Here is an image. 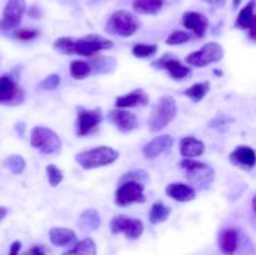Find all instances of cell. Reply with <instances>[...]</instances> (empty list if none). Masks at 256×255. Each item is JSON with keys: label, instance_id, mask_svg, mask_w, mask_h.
Segmentation results:
<instances>
[{"label": "cell", "instance_id": "cell-10", "mask_svg": "<svg viewBox=\"0 0 256 255\" xmlns=\"http://www.w3.org/2000/svg\"><path fill=\"white\" fill-rule=\"evenodd\" d=\"M110 230L112 234H124L128 239H139L144 232V224L142 220L126 216V215H116L110 222Z\"/></svg>", "mask_w": 256, "mask_h": 255}, {"label": "cell", "instance_id": "cell-31", "mask_svg": "<svg viewBox=\"0 0 256 255\" xmlns=\"http://www.w3.org/2000/svg\"><path fill=\"white\" fill-rule=\"evenodd\" d=\"M4 166L8 170L12 172V174H22L26 168V162H25L24 158L22 155L12 154L9 155L6 159L4 160Z\"/></svg>", "mask_w": 256, "mask_h": 255}, {"label": "cell", "instance_id": "cell-12", "mask_svg": "<svg viewBox=\"0 0 256 255\" xmlns=\"http://www.w3.org/2000/svg\"><path fill=\"white\" fill-rule=\"evenodd\" d=\"M102 122V112L100 108L96 109H84V108H78V125H76V134L79 136H86L92 134L100 122Z\"/></svg>", "mask_w": 256, "mask_h": 255}, {"label": "cell", "instance_id": "cell-23", "mask_svg": "<svg viewBox=\"0 0 256 255\" xmlns=\"http://www.w3.org/2000/svg\"><path fill=\"white\" fill-rule=\"evenodd\" d=\"M90 68H92V72L95 74H106V72H112L116 68V60L112 56H104L100 55L99 52L92 55L89 62Z\"/></svg>", "mask_w": 256, "mask_h": 255}, {"label": "cell", "instance_id": "cell-45", "mask_svg": "<svg viewBox=\"0 0 256 255\" xmlns=\"http://www.w3.org/2000/svg\"><path fill=\"white\" fill-rule=\"evenodd\" d=\"M240 2H242V0H232V6H234V9H236L239 6Z\"/></svg>", "mask_w": 256, "mask_h": 255}, {"label": "cell", "instance_id": "cell-40", "mask_svg": "<svg viewBox=\"0 0 256 255\" xmlns=\"http://www.w3.org/2000/svg\"><path fill=\"white\" fill-rule=\"evenodd\" d=\"M20 249H22V242H14L12 245H10L9 255H19Z\"/></svg>", "mask_w": 256, "mask_h": 255}, {"label": "cell", "instance_id": "cell-25", "mask_svg": "<svg viewBox=\"0 0 256 255\" xmlns=\"http://www.w3.org/2000/svg\"><path fill=\"white\" fill-rule=\"evenodd\" d=\"M100 224H102V219H100L99 212L92 208L84 210L78 220V225L82 232H94L99 229Z\"/></svg>", "mask_w": 256, "mask_h": 255}, {"label": "cell", "instance_id": "cell-30", "mask_svg": "<svg viewBox=\"0 0 256 255\" xmlns=\"http://www.w3.org/2000/svg\"><path fill=\"white\" fill-rule=\"evenodd\" d=\"M92 74V68L89 62L82 60H74L70 64V75L76 80H82Z\"/></svg>", "mask_w": 256, "mask_h": 255}, {"label": "cell", "instance_id": "cell-18", "mask_svg": "<svg viewBox=\"0 0 256 255\" xmlns=\"http://www.w3.org/2000/svg\"><path fill=\"white\" fill-rule=\"evenodd\" d=\"M172 144H174V139L170 135H160V136L154 138L152 142H149L142 148V155L149 160L155 159L162 152H168L172 146Z\"/></svg>", "mask_w": 256, "mask_h": 255}, {"label": "cell", "instance_id": "cell-38", "mask_svg": "<svg viewBox=\"0 0 256 255\" xmlns=\"http://www.w3.org/2000/svg\"><path fill=\"white\" fill-rule=\"evenodd\" d=\"M235 122V119L232 116H215L214 119L210 120L209 126L216 129V128L228 126V125L232 124V122Z\"/></svg>", "mask_w": 256, "mask_h": 255}, {"label": "cell", "instance_id": "cell-27", "mask_svg": "<svg viewBox=\"0 0 256 255\" xmlns=\"http://www.w3.org/2000/svg\"><path fill=\"white\" fill-rule=\"evenodd\" d=\"M62 255H96V244L92 238H85Z\"/></svg>", "mask_w": 256, "mask_h": 255}, {"label": "cell", "instance_id": "cell-42", "mask_svg": "<svg viewBox=\"0 0 256 255\" xmlns=\"http://www.w3.org/2000/svg\"><path fill=\"white\" fill-rule=\"evenodd\" d=\"M204 2H206L208 4L212 5V6L215 8H222L225 5V2H226V0H204Z\"/></svg>", "mask_w": 256, "mask_h": 255}, {"label": "cell", "instance_id": "cell-33", "mask_svg": "<svg viewBox=\"0 0 256 255\" xmlns=\"http://www.w3.org/2000/svg\"><path fill=\"white\" fill-rule=\"evenodd\" d=\"M148 178H149V174H148L146 172H144V170H130V172H125V174H122V176H120L119 184L125 182H132V180L142 182H144V180H148Z\"/></svg>", "mask_w": 256, "mask_h": 255}, {"label": "cell", "instance_id": "cell-36", "mask_svg": "<svg viewBox=\"0 0 256 255\" xmlns=\"http://www.w3.org/2000/svg\"><path fill=\"white\" fill-rule=\"evenodd\" d=\"M60 85V76L58 74H52L39 82V88L42 90H54Z\"/></svg>", "mask_w": 256, "mask_h": 255}, {"label": "cell", "instance_id": "cell-15", "mask_svg": "<svg viewBox=\"0 0 256 255\" xmlns=\"http://www.w3.org/2000/svg\"><path fill=\"white\" fill-rule=\"evenodd\" d=\"M182 25L186 29L192 30L194 35L199 39H202L206 34L208 26H209V20L205 15L200 14L198 12H186L182 15Z\"/></svg>", "mask_w": 256, "mask_h": 255}, {"label": "cell", "instance_id": "cell-6", "mask_svg": "<svg viewBox=\"0 0 256 255\" xmlns=\"http://www.w3.org/2000/svg\"><path fill=\"white\" fill-rule=\"evenodd\" d=\"M30 144L42 154H58L62 150V140L59 135L50 128L35 126L30 132Z\"/></svg>", "mask_w": 256, "mask_h": 255}, {"label": "cell", "instance_id": "cell-5", "mask_svg": "<svg viewBox=\"0 0 256 255\" xmlns=\"http://www.w3.org/2000/svg\"><path fill=\"white\" fill-rule=\"evenodd\" d=\"M178 112L176 102L172 96H162L154 104L150 114L149 126L152 132H160L166 128Z\"/></svg>", "mask_w": 256, "mask_h": 255}, {"label": "cell", "instance_id": "cell-20", "mask_svg": "<svg viewBox=\"0 0 256 255\" xmlns=\"http://www.w3.org/2000/svg\"><path fill=\"white\" fill-rule=\"evenodd\" d=\"M165 192H166L168 196L180 202H192V200L195 199V195H196L195 189H192L190 185L182 184V182H172L166 186Z\"/></svg>", "mask_w": 256, "mask_h": 255}, {"label": "cell", "instance_id": "cell-43", "mask_svg": "<svg viewBox=\"0 0 256 255\" xmlns=\"http://www.w3.org/2000/svg\"><path fill=\"white\" fill-rule=\"evenodd\" d=\"M28 14H29L32 18H40V16H42V12H40L39 8H36V6L30 8V10H29V12H28Z\"/></svg>", "mask_w": 256, "mask_h": 255}, {"label": "cell", "instance_id": "cell-26", "mask_svg": "<svg viewBox=\"0 0 256 255\" xmlns=\"http://www.w3.org/2000/svg\"><path fill=\"white\" fill-rule=\"evenodd\" d=\"M132 5L138 14L155 15L162 10L164 0H132Z\"/></svg>", "mask_w": 256, "mask_h": 255}, {"label": "cell", "instance_id": "cell-3", "mask_svg": "<svg viewBox=\"0 0 256 255\" xmlns=\"http://www.w3.org/2000/svg\"><path fill=\"white\" fill-rule=\"evenodd\" d=\"M119 158V152L110 146H98L94 149L78 152L75 160L85 170L96 169L112 164Z\"/></svg>", "mask_w": 256, "mask_h": 255}, {"label": "cell", "instance_id": "cell-34", "mask_svg": "<svg viewBox=\"0 0 256 255\" xmlns=\"http://www.w3.org/2000/svg\"><path fill=\"white\" fill-rule=\"evenodd\" d=\"M46 175H48V180H49V184L52 185V188H56L60 182H62V172L56 165L54 164H49L46 166Z\"/></svg>", "mask_w": 256, "mask_h": 255}, {"label": "cell", "instance_id": "cell-4", "mask_svg": "<svg viewBox=\"0 0 256 255\" xmlns=\"http://www.w3.org/2000/svg\"><path fill=\"white\" fill-rule=\"evenodd\" d=\"M140 26L142 22L132 12L126 10H116L110 15L105 30L112 35L129 38L134 35L140 29Z\"/></svg>", "mask_w": 256, "mask_h": 255}, {"label": "cell", "instance_id": "cell-1", "mask_svg": "<svg viewBox=\"0 0 256 255\" xmlns=\"http://www.w3.org/2000/svg\"><path fill=\"white\" fill-rule=\"evenodd\" d=\"M54 49L62 54L82 55V56H92L102 50H109L112 48V40L102 36V35L90 34L79 39H72L69 36H62L54 42Z\"/></svg>", "mask_w": 256, "mask_h": 255}, {"label": "cell", "instance_id": "cell-9", "mask_svg": "<svg viewBox=\"0 0 256 255\" xmlns=\"http://www.w3.org/2000/svg\"><path fill=\"white\" fill-rule=\"evenodd\" d=\"M25 92L12 75L0 76V104L15 106L24 102Z\"/></svg>", "mask_w": 256, "mask_h": 255}, {"label": "cell", "instance_id": "cell-16", "mask_svg": "<svg viewBox=\"0 0 256 255\" xmlns=\"http://www.w3.org/2000/svg\"><path fill=\"white\" fill-rule=\"evenodd\" d=\"M229 159L235 166L250 170L255 166L256 155L252 148L246 146V145H239L230 152Z\"/></svg>", "mask_w": 256, "mask_h": 255}, {"label": "cell", "instance_id": "cell-8", "mask_svg": "<svg viewBox=\"0 0 256 255\" xmlns=\"http://www.w3.org/2000/svg\"><path fill=\"white\" fill-rule=\"evenodd\" d=\"M144 185L140 182H125L120 184L115 192V202L119 206H128L135 202H145L146 198L144 195Z\"/></svg>", "mask_w": 256, "mask_h": 255}, {"label": "cell", "instance_id": "cell-29", "mask_svg": "<svg viewBox=\"0 0 256 255\" xmlns=\"http://www.w3.org/2000/svg\"><path fill=\"white\" fill-rule=\"evenodd\" d=\"M170 208H168L166 205H164L162 202H155L152 204V209H150L149 214V220L152 224H160V222H164L165 220H168L170 215Z\"/></svg>", "mask_w": 256, "mask_h": 255}, {"label": "cell", "instance_id": "cell-44", "mask_svg": "<svg viewBox=\"0 0 256 255\" xmlns=\"http://www.w3.org/2000/svg\"><path fill=\"white\" fill-rule=\"evenodd\" d=\"M6 214H8V209H6V208L0 206V222H2V220L4 219L5 216H6Z\"/></svg>", "mask_w": 256, "mask_h": 255}, {"label": "cell", "instance_id": "cell-21", "mask_svg": "<svg viewBox=\"0 0 256 255\" xmlns=\"http://www.w3.org/2000/svg\"><path fill=\"white\" fill-rule=\"evenodd\" d=\"M49 239L55 246H69L76 242L78 236L74 230L68 228H52L49 232Z\"/></svg>", "mask_w": 256, "mask_h": 255}, {"label": "cell", "instance_id": "cell-37", "mask_svg": "<svg viewBox=\"0 0 256 255\" xmlns=\"http://www.w3.org/2000/svg\"><path fill=\"white\" fill-rule=\"evenodd\" d=\"M38 35H39V32L36 29H19L15 32V38L18 40H22V42H28V40L34 39Z\"/></svg>", "mask_w": 256, "mask_h": 255}, {"label": "cell", "instance_id": "cell-17", "mask_svg": "<svg viewBox=\"0 0 256 255\" xmlns=\"http://www.w3.org/2000/svg\"><path fill=\"white\" fill-rule=\"evenodd\" d=\"M240 245L239 230L234 226H228L220 232L219 234V248L224 254L234 255L238 252Z\"/></svg>", "mask_w": 256, "mask_h": 255}, {"label": "cell", "instance_id": "cell-19", "mask_svg": "<svg viewBox=\"0 0 256 255\" xmlns=\"http://www.w3.org/2000/svg\"><path fill=\"white\" fill-rule=\"evenodd\" d=\"M149 102V96L142 89L132 90L128 94L118 96L115 100V106L124 109V108H135V106H144Z\"/></svg>", "mask_w": 256, "mask_h": 255}, {"label": "cell", "instance_id": "cell-14", "mask_svg": "<svg viewBox=\"0 0 256 255\" xmlns=\"http://www.w3.org/2000/svg\"><path fill=\"white\" fill-rule=\"evenodd\" d=\"M108 118L122 132H129L138 126L136 116L126 109L115 108V109L110 110Z\"/></svg>", "mask_w": 256, "mask_h": 255}, {"label": "cell", "instance_id": "cell-22", "mask_svg": "<svg viewBox=\"0 0 256 255\" xmlns=\"http://www.w3.org/2000/svg\"><path fill=\"white\" fill-rule=\"evenodd\" d=\"M205 145L202 140L194 136H185L180 142V154L182 158H196L204 154Z\"/></svg>", "mask_w": 256, "mask_h": 255}, {"label": "cell", "instance_id": "cell-28", "mask_svg": "<svg viewBox=\"0 0 256 255\" xmlns=\"http://www.w3.org/2000/svg\"><path fill=\"white\" fill-rule=\"evenodd\" d=\"M209 90H210V82H196V84H192V86L188 88L186 90H184V95H186L192 102H199L204 99V96L209 92Z\"/></svg>", "mask_w": 256, "mask_h": 255}, {"label": "cell", "instance_id": "cell-39", "mask_svg": "<svg viewBox=\"0 0 256 255\" xmlns=\"http://www.w3.org/2000/svg\"><path fill=\"white\" fill-rule=\"evenodd\" d=\"M24 255H46V248L44 245H34Z\"/></svg>", "mask_w": 256, "mask_h": 255}, {"label": "cell", "instance_id": "cell-35", "mask_svg": "<svg viewBox=\"0 0 256 255\" xmlns=\"http://www.w3.org/2000/svg\"><path fill=\"white\" fill-rule=\"evenodd\" d=\"M192 38V35L186 32H182V30H176V32H172L169 36L166 38L165 42L168 45H180L188 42Z\"/></svg>", "mask_w": 256, "mask_h": 255}, {"label": "cell", "instance_id": "cell-2", "mask_svg": "<svg viewBox=\"0 0 256 255\" xmlns=\"http://www.w3.org/2000/svg\"><path fill=\"white\" fill-rule=\"evenodd\" d=\"M180 168L186 172V178L192 189H205L214 180V169L202 162L184 158L180 162Z\"/></svg>", "mask_w": 256, "mask_h": 255}, {"label": "cell", "instance_id": "cell-32", "mask_svg": "<svg viewBox=\"0 0 256 255\" xmlns=\"http://www.w3.org/2000/svg\"><path fill=\"white\" fill-rule=\"evenodd\" d=\"M132 55L139 59L154 56L158 52V46L155 44H136L132 50Z\"/></svg>", "mask_w": 256, "mask_h": 255}, {"label": "cell", "instance_id": "cell-11", "mask_svg": "<svg viewBox=\"0 0 256 255\" xmlns=\"http://www.w3.org/2000/svg\"><path fill=\"white\" fill-rule=\"evenodd\" d=\"M25 10H26L25 0H8L2 12V19L0 20V29L4 32L18 29Z\"/></svg>", "mask_w": 256, "mask_h": 255}, {"label": "cell", "instance_id": "cell-24", "mask_svg": "<svg viewBox=\"0 0 256 255\" xmlns=\"http://www.w3.org/2000/svg\"><path fill=\"white\" fill-rule=\"evenodd\" d=\"M255 8V0H250L242 10H240L239 15H238L236 20H235V26L240 30L250 29L252 26H255L256 19L254 14Z\"/></svg>", "mask_w": 256, "mask_h": 255}, {"label": "cell", "instance_id": "cell-13", "mask_svg": "<svg viewBox=\"0 0 256 255\" xmlns=\"http://www.w3.org/2000/svg\"><path fill=\"white\" fill-rule=\"evenodd\" d=\"M152 66L155 68V69L168 70L170 76L174 80H178V82H182V80L186 79L192 74V69L188 68L186 65L182 64L179 60L175 59L172 56V54L162 55V58H159V59L152 62Z\"/></svg>", "mask_w": 256, "mask_h": 255}, {"label": "cell", "instance_id": "cell-41", "mask_svg": "<svg viewBox=\"0 0 256 255\" xmlns=\"http://www.w3.org/2000/svg\"><path fill=\"white\" fill-rule=\"evenodd\" d=\"M25 129H26V125H25V122H16V125H15V132H18V135H19L20 138L24 136Z\"/></svg>", "mask_w": 256, "mask_h": 255}, {"label": "cell", "instance_id": "cell-7", "mask_svg": "<svg viewBox=\"0 0 256 255\" xmlns=\"http://www.w3.org/2000/svg\"><path fill=\"white\" fill-rule=\"evenodd\" d=\"M224 56V49L219 42H210L205 44L200 50L192 52L185 58V62L192 66L204 68L206 65L218 62Z\"/></svg>", "mask_w": 256, "mask_h": 255}]
</instances>
